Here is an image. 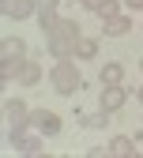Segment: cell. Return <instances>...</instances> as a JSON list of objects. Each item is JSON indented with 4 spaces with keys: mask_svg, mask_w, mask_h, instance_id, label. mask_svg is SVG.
<instances>
[{
    "mask_svg": "<svg viewBox=\"0 0 143 158\" xmlns=\"http://www.w3.org/2000/svg\"><path fill=\"white\" fill-rule=\"evenodd\" d=\"M23 38H4V60H23Z\"/></svg>",
    "mask_w": 143,
    "mask_h": 158,
    "instance_id": "obj_10",
    "label": "cell"
},
{
    "mask_svg": "<svg viewBox=\"0 0 143 158\" xmlns=\"http://www.w3.org/2000/svg\"><path fill=\"white\" fill-rule=\"evenodd\" d=\"M11 139H15V147L23 151V154H38V151H42V139H38L34 132H23V128H19Z\"/></svg>",
    "mask_w": 143,
    "mask_h": 158,
    "instance_id": "obj_7",
    "label": "cell"
},
{
    "mask_svg": "<svg viewBox=\"0 0 143 158\" xmlns=\"http://www.w3.org/2000/svg\"><path fill=\"white\" fill-rule=\"evenodd\" d=\"M90 11H94V15H106V19H109V15H117V0H98V4H94Z\"/></svg>",
    "mask_w": 143,
    "mask_h": 158,
    "instance_id": "obj_14",
    "label": "cell"
},
{
    "mask_svg": "<svg viewBox=\"0 0 143 158\" xmlns=\"http://www.w3.org/2000/svg\"><path fill=\"white\" fill-rule=\"evenodd\" d=\"M83 124H87V128H102V124H106V109H102L98 117H87V121H83Z\"/></svg>",
    "mask_w": 143,
    "mask_h": 158,
    "instance_id": "obj_16",
    "label": "cell"
},
{
    "mask_svg": "<svg viewBox=\"0 0 143 158\" xmlns=\"http://www.w3.org/2000/svg\"><path fill=\"white\" fill-rule=\"evenodd\" d=\"M75 53H79V56H83V60H87V56H94V53H98V42H94V38H79V45H75Z\"/></svg>",
    "mask_w": 143,
    "mask_h": 158,
    "instance_id": "obj_13",
    "label": "cell"
},
{
    "mask_svg": "<svg viewBox=\"0 0 143 158\" xmlns=\"http://www.w3.org/2000/svg\"><path fill=\"white\" fill-rule=\"evenodd\" d=\"M79 4H87V8H94V4H98V0H79Z\"/></svg>",
    "mask_w": 143,
    "mask_h": 158,
    "instance_id": "obj_17",
    "label": "cell"
},
{
    "mask_svg": "<svg viewBox=\"0 0 143 158\" xmlns=\"http://www.w3.org/2000/svg\"><path fill=\"white\" fill-rule=\"evenodd\" d=\"M120 75H124L120 64H106V68H102V79H106V83H120Z\"/></svg>",
    "mask_w": 143,
    "mask_h": 158,
    "instance_id": "obj_15",
    "label": "cell"
},
{
    "mask_svg": "<svg viewBox=\"0 0 143 158\" xmlns=\"http://www.w3.org/2000/svg\"><path fill=\"white\" fill-rule=\"evenodd\" d=\"M139 102H143V90H139Z\"/></svg>",
    "mask_w": 143,
    "mask_h": 158,
    "instance_id": "obj_19",
    "label": "cell"
},
{
    "mask_svg": "<svg viewBox=\"0 0 143 158\" xmlns=\"http://www.w3.org/2000/svg\"><path fill=\"white\" fill-rule=\"evenodd\" d=\"M124 102H128V90L120 87V83H109L106 90H102V102H98V106L106 109V113H117V109L124 106Z\"/></svg>",
    "mask_w": 143,
    "mask_h": 158,
    "instance_id": "obj_3",
    "label": "cell"
},
{
    "mask_svg": "<svg viewBox=\"0 0 143 158\" xmlns=\"http://www.w3.org/2000/svg\"><path fill=\"white\" fill-rule=\"evenodd\" d=\"M15 79H19V83H27V87H34L38 79H42V68H38L34 60H23V64H19V75H15Z\"/></svg>",
    "mask_w": 143,
    "mask_h": 158,
    "instance_id": "obj_8",
    "label": "cell"
},
{
    "mask_svg": "<svg viewBox=\"0 0 143 158\" xmlns=\"http://www.w3.org/2000/svg\"><path fill=\"white\" fill-rule=\"evenodd\" d=\"M53 4H57V0H38V19H42V27H45V30H53V23H57Z\"/></svg>",
    "mask_w": 143,
    "mask_h": 158,
    "instance_id": "obj_11",
    "label": "cell"
},
{
    "mask_svg": "<svg viewBox=\"0 0 143 158\" xmlns=\"http://www.w3.org/2000/svg\"><path fill=\"white\" fill-rule=\"evenodd\" d=\"M4 117H8V124H11V135L23 128V121H27V102L23 98H8L4 102Z\"/></svg>",
    "mask_w": 143,
    "mask_h": 158,
    "instance_id": "obj_4",
    "label": "cell"
},
{
    "mask_svg": "<svg viewBox=\"0 0 143 158\" xmlns=\"http://www.w3.org/2000/svg\"><path fill=\"white\" fill-rule=\"evenodd\" d=\"M128 4H132V8H143V0H128Z\"/></svg>",
    "mask_w": 143,
    "mask_h": 158,
    "instance_id": "obj_18",
    "label": "cell"
},
{
    "mask_svg": "<svg viewBox=\"0 0 143 158\" xmlns=\"http://www.w3.org/2000/svg\"><path fill=\"white\" fill-rule=\"evenodd\" d=\"M128 30H132V19H128V15H109V19H106V34L117 38V34H128Z\"/></svg>",
    "mask_w": 143,
    "mask_h": 158,
    "instance_id": "obj_9",
    "label": "cell"
},
{
    "mask_svg": "<svg viewBox=\"0 0 143 158\" xmlns=\"http://www.w3.org/2000/svg\"><path fill=\"white\" fill-rule=\"evenodd\" d=\"M53 87H57L60 94H72V90H79V68L68 60V56H64V60L53 68Z\"/></svg>",
    "mask_w": 143,
    "mask_h": 158,
    "instance_id": "obj_2",
    "label": "cell"
},
{
    "mask_svg": "<svg viewBox=\"0 0 143 158\" xmlns=\"http://www.w3.org/2000/svg\"><path fill=\"white\" fill-rule=\"evenodd\" d=\"M0 11H4L8 19H27L34 11V4L30 0H0Z\"/></svg>",
    "mask_w": 143,
    "mask_h": 158,
    "instance_id": "obj_6",
    "label": "cell"
},
{
    "mask_svg": "<svg viewBox=\"0 0 143 158\" xmlns=\"http://www.w3.org/2000/svg\"><path fill=\"white\" fill-rule=\"evenodd\" d=\"M139 68H143V64H139Z\"/></svg>",
    "mask_w": 143,
    "mask_h": 158,
    "instance_id": "obj_20",
    "label": "cell"
},
{
    "mask_svg": "<svg viewBox=\"0 0 143 158\" xmlns=\"http://www.w3.org/2000/svg\"><path fill=\"white\" fill-rule=\"evenodd\" d=\"M75 45H79V27L72 23V19H57L53 30H49V53L64 60V56H68Z\"/></svg>",
    "mask_w": 143,
    "mask_h": 158,
    "instance_id": "obj_1",
    "label": "cell"
},
{
    "mask_svg": "<svg viewBox=\"0 0 143 158\" xmlns=\"http://www.w3.org/2000/svg\"><path fill=\"white\" fill-rule=\"evenodd\" d=\"M109 154H117V158H128V154H136V143H132V139H124V135H117V139L109 143Z\"/></svg>",
    "mask_w": 143,
    "mask_h": 158,
    "instance_id": "obj_12",
    "label": "cell"
},
{
    "mask_svg": "<svg viewBox=\"0 0 143 158\" xmlns=\"http://www.w3.org/2000/svg\"><path fill=\"white\" fill-rule=\"evenodd\" d=\"M30 124H34L38 132H45V135H57V132H60V117L49 113V109H38V113H30Z\"/></svg>",
    "mask_w": 143,
    "mask_h": 158,
    "instance_id": "obj_5",
    "label": "cell"
}]
</instances>
